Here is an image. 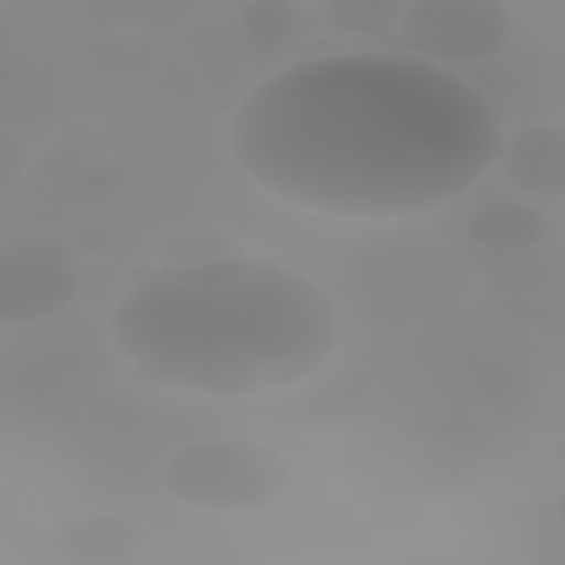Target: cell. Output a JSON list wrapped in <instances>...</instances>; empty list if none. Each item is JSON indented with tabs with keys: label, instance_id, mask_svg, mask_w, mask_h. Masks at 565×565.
<instances>
[{
	"label": "cell",
	"instance_id": "1",
	"mask_svg": "<svg viewBox=\"0 0 565 565\" xmlns=\"http://www.w3.org/2000/svg\"><path fill=\"white\" fill-rule=\"evenodd\" d=\"M236 166L263 190L347 218L430 214L470 190L503 143L490 99L411 53L294 62L256 84L230 130Z\"/></svg>",
	"mask_w": 565,
	"mask_h": 565
},
{
	"label": "cell",
	"instance_id": "2",
	"mask_svg": "<svg viewBox=\"0 0 565 565\" xmlns=\"http://www.w3.org/2000/svg\"><path fill=\"white\" fill-rule=\"evenodd\" d=\"M108 331L148 386L245 397L316 375L338 347L340 322L305 274L225 252L139 271Z\"/></svg>",
	"mask_w": 565,
	"mask_h": 565
},
{
	"label": "cell",
	"instance_id": "3",
	"mask_svg": "<svg viewBox=\"0 0 565 565\" xmlns=\"http://www.w3.org/2000/svg\"><path fill=\"white\" fill-rule=\"evenodd\" d=\"M166 490L207 512H252L274 505L294 481L289 459L260 441L214 437L172 450L161 468Z\"/></svg>",
	"mask_w": 565,
	"mask_h": 565
},
{
	"label": "cell",
	"instance_id": "4",
	"mask_svg": "<svg viewBox=\"0 0 565 565\" xmlns=\"http://www.w3.org/2000/svg\"><path fill=\"white\" fill-rule=\"evenodd\" d=\"M397 29L415 57L437 66L470 64L510 44L516 15L494 0H422L397 13Z\"/></svg>",
	"mask_w": 565,
	"mask_h": 565
},
{
	"label": "cell",
	"instance_id": "5",
	"mask_svg": "<svg viewBox=\"0 0 565 565\" xmlns=\"http://www.w3.org/2000/svg\"><path fill=\"white\" fill-rule=\"evenodd\" d=\"M79 287L73 252L44 232H18L0 245V322L38 324L62 313Z\"/></svg>",
	"mask_w": 565,
	"mask_h": 565
},
{
	"label": "cell",
	"instance_id": "6",
	"mask_svg": "<svg viewBox=\"0 0 565 565\" xmlns=\"http://www.w3.org/2000/svg\"><path fill=\"white\" fill-rule=\"evenodd\" d=\"M124 183L121 166L93 148H55L33 159L26 192L53 207H86L108 201Z\"/></svg>",
	"mask_w": 565,
	"mask_h": 565
},
{
	"label": "cell",
	"instance_id": "7",
	"mask_svg": "<svg viewBox=\"0 0 565 565\" xmlns=\"http://www.w3.org/2000/svg\"><path fill=\"white\" fill-rule=\"evenodd\" d=\"M148 545L146 530L119 512H77L51 534V550L71 563H128Z\"/></svg>",
	"mask_w": 565,
	"mask_h": 565
},
{
	"label": "cell",
	"instance_id": "8",
	"mask_svg": "<svg viewBox=\"0 0 565 565\" xmlns=\"http://www.w3.org/2000/svg\"><path fill=\"white\" fill-rule=\"evenodd\" d=\"M503 179L527 194L561 196L565 190V130L532 124L503 137L497 163Z\"/></svg>",
	"mask_w": 565,
	"mask_h": 565
},
{
	"label": "cell",
	"instance_id": "9",
	"mask_svg": "<svg viewBox=\"0 0 565 565\" xmlns=\"http://www.w3.org/2000/svg\"><path fill=\"white\" fill-rule=\"evenodd\" d=\"M466 234L472 243L490 252H523L550 232L545 212L519 199H490L475 205L466 221Z\"/></svg>",
	"mask_w": 565,
	"mask_h": 565
},
{
	"label": "cell",
	"instance_id": "10",
	"mask_svg": "<svg viewBox=\"0 0 565 565\" xmlns=\"http://www.w3.org/2000/svg\"><path fill=\"white\" fill-rule=\"evenodd\" d=\"M311 18L316 13L298 2H249L241 9L245 35L260 46H278L298 38Z\"/></svg>",
	"mask_w": 565,
	"mask_h": 565
},
{
	"label": "cell",
	"instance_id": "11",
	"mask_svg": "<svg viewBox=\"0 0 565 565\" xmlns=\"http://www.w3.org/2000/svg\"><path fill=\"white\" fill-rule=\"evenodd\" d=\"M393 4L386 2H329L316 9L320 22L335 33L377 31L393 15Z\"/></svg>",
	"mask_w": 565,
	"mask_h": 565
},
{
	"label": "cell",
	"instance_id": "12",
	"mask_svg": "<svg viewBox=\"0 0 565 565\" xmlns=\"http://www.w3.org/2000/svg\"><path fill=\"white\" fill-rule=\"evenodd\" d=\"M33 157L26 141L13 132L9 126L0 128V190L9 192L11 188L24 183L31 170Z\"/></svg>",
	"mask_w": 565,
	"mask_h": 565
}]
</instances>
